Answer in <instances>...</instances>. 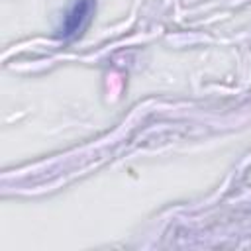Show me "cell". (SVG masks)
Here are the masks:
<instances>
[{
    "label": "cell",
    "mask_w": 251,
    "mask_h": 251,
    "mask_svg": "<svg viewBox=\"0 0 251 251\" xmlns=\"http://www.w3.org/2000/svg\"><path fill=\"white\" fill-rule=\"evenodd\" d=\"M94 2L92 0H75V4L67 10L63 24L59 27V37L63 39H75L84 29L86 22L90 20Z\"/></svg>",
    "instance_id": "6da1fadb"
}]
</instances>
